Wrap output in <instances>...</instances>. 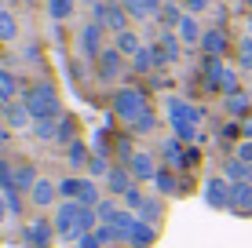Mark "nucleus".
Here are the masks:
<instances>
[{
    "mask_svg": "<svg viewBox=\"0 0 252 248\" xmlns=\"http://www.w3.org/2000/svg\"><path fill=\"white\" fill-rule=\"evenodd\" d=\"M114 110H117L121 121L132 124V132H150L154 128V110L139 88H121L114 95Z\"/></svg>",
    "mask_w": 252,
    "mask_h": 248,
    "instance_id": "obj_1",
    "label": "nucleus"
},
{
    "mask_svg": "<svg viewBox=\"0 0 252 248\" xmlns=\"http://www.w3.org/2000/svg\"><path fill=\"white\" fill-rule=\"evenodd\" d=\"M95 223V212L88 204H77V201H63L55 212V234L66 237V241H81L88 237V230Z\"/></svg>",
    "mask_w": 252,
    "mask_h": 248,
    "instance_id": "obj_2",
    "label": "nucleus"
},
{
    "mask_svg": "<svg viewBox=\"0 0 252 248\" xmlns=\"http://www.w3.org/2000/svg\"><path fill=\"white\" fill-rule=\"evenodd\" d=\"M26 110L33 113V121H59V113H63V106H59V91L51 88V84H33L30 91L22 95Z\"/></svg>",
    "mask_w": 252,
    "mask_h": 248,
    "instance_id": "obj_3",
    "label": "nucleus"
},
{
    "mask_svg": "<svg viewBox=\"0 0 252 248\" xmlns=\"http://www.w3.org/2000/svg\"><path fill=\"white\" fill-rule=\"evenodd\" d=\"M168 121H172V128H176V139H183V142L197 139V121H201V113H197L190 102L168 99Z\"/></svg>",
    "mask_w": 252,
    "mask_h": 248,
    "instance_id": "obj_4",
    "label": "nucleus"
},
{
    "mask_svg": "<svg viewBox=\"0 0 252 248\" xmlns=\"http://www.w3.org/2000/svg\"><path fill=\"white\" fill-rule=\"evenodd\" d=\"M59 193H63L66 201L88 204V208L99 201V186H95L92 179H63V183H59Z\"/></svg>",
    "mask_w": 252,
    "mask_h": 248,
    "instance_id": "obj_5",
    "label": "nucleus"
},
{
    "mask_svg": "<svg viewBox=\"0 0 252 248\" xmlns=\"http://www.w3.org/2000/svg\"><path fill=\"white\" fill-rule=\"evenodd\" d=\"M95 22H99L102 29L125 33L128 29V11L121 4H95Z\"/></svg>",
    "mask_w": 252,
    "mask_h": 248,
    "instance_id": "obj_6",
    "label": "nucleus"
},
{
    "mask_svg": "<svg viewBox=\"0 0 252 248\" xmlns=\"http://www.w3.org/2000/svg\"><path fill=\"white\" fill-rule=\"evenodd\" d=\"M230 193H234V183L227 175L208 179V186H205V201L212 204V208H230Z\"/></svg>",
    "mask_w": 252,
    "mask_h": 248,
    "instance_id": "obj_7",
    "label": "nucleus"
},
{
    "mask_svg": "<svg viewBox=\"0 0 252 248\" xmlns=\"http://www.w3.org/2000/svg\"><path fill=\"white\" fill-rule=\"evenodd\" d=\"M81 51L88 58H99L102 55V26L99 22H92V26H84V29H81Z\"/></svg>",
    "mask_w": 252,
    "mask_h": 248,
    "instance_id": "obj_8",
    "label": "nucleus"
},
{
    "mask_svg": "<svg viewBox=\"0 0 252 248\" xmlns=\"http://www.w3.org/2000/svg\"><path fill=\"white\" fill-rule=\"evenodd\" d=\"M22 237H26L33 248H48V245H51V223H44V219H33V223H26Z\"/></svg>",
    "mask_w": 252,
    "mask_h": 248,
    "instance_id": "obj_9",
    "label": "nucleus"
},
{
    "mask_svg": "<svg viewBox=\"0 0 252 248\" xmlns=\"http://www.w3.org/2000/svg\"><path fill=\"white\" fill-rule=\"evenodd\" d=\"M55 197H59V186L51 183V179H37V183H33V190H30V201L37 204V208H48Z\"/></svg>",
    "mask_w": 252,
    "mask_h": 248,
    "instance_id": "obj_10",
    "label": "nucleus"
},
{
    "mask_svg": "<svg viewBox=\"0 0 252 248\" xmlns=\"http://www.w3.org/2000/svg\"><path fill=\"white\" fill-rule=\"evenodd\" d=\"M128 168H132V175H135V179H158V172H161V168H154V157H150V153H143V150H135V153H132Z\"/></svg>",
    "mask_w": 252,
    "mask_h": 248,
    "instance_id": "obj_11",
    "label": "nucleus"
},
{
    "mask_svg": "<svg viewBox=\"0 0 252 248\" xmlns=\"http://www.w3.org/2000/svg\"><path fill=\"white\" fill-rule=\"evenodd\" d=\"M230 208L238 212V216H252V183H234Z\"/></svg>",
    "mask_w": 252,
    "mask_h": 248,
    "instance_id": "obj_12",
    "label": "nucleus"
},
{
    "mask_svg": "<svg viewBox=\"0 0 252 248\" xmlns=\"http://www.w3.org/2000/svg\"><path fill=\"white\" fill-rule=\"evenodd\" d=\"M4 121L7 128H33V113L26 110V102H11V106H4Z\"/></svg>",
    "mask_w": 252,
    "mask_h": 248,
    "instance_id": "obj_13",
    "label": "nucleus"
},
{
    "mask_svg": "<svg viewBox=\"0 0 252 248\" xmlns=\"http://www.w3.org/2000/svg\"><path fill=\"white\" fill-rule=\"evenodd\" d=\"M201 48H205L208 58H220L223 51H227V33H223V29H208L201 37Z\"/></svg>",
    "mask_w": 252,
    "mask_h": 248,
    "instance_id": "obj_14",
    "label": "nucleus"
},
{
    "mask_svg": "<svg viewBox=\"0 0 252 248\" xmlns=\"http://www.w3.org/2000/svg\"><path fill=\"white\" fill-rule=\"evenodd\" d=\"M179 142H183V139H164L161 142V157L168 161L172 168H187V150L179 146Z\"/></svg>",
    "mask_w": 252,
    "mask_h": 248,
    "instance_id": "obj_15",
    "label": "nucleus"
},
{
    "mask_svg": "<svg viewBox=\"0 0 252 248\" xmlns=\"http://www.w3.org/2000/svg\"><path fill=\"white\" fill-rule=\"evenodd\" d=\"M106 183H110V193H121V197H125V193L132 190V168H110Z\"/></svg>",
    "mask_w": 252,
    "mask_h": 248,
    "instance_id": "obj_16",
    "label": "nucleus"
},
{
    "mask_svg": "<svg viewBox=\"0 0 252 248\" xmlns=\"http://www.w3.org/2000/svg\"><path fill=\"white\" fill-rule=\"evenodd\" d=\"M176 29H179V40H183V44H201V37H205V33H201V26H197V19H194V15H183Z\"/></svg>",
    "mask_w": 252,
    "mask_h": 248,
    "instance_id": "obj_17",
    "label": "nucleus"
},
{
    "mask_svg": "<svg viewBox=\"0 0 252 248\" xmlns=\"http://www.w3.org/2000/svg\"><path fill=\"white\" fill-rule=\"evenodd\" d=\"M154 51H158V66L161 62H176V58H179V37H176V33H164L161 44Z\"/></svg>",
    "mask_w": 252,
    "mask_h": 248,
    "instance_id": "obj_18",
    "label": "nucleus"
},
{
    "mask_svg": "<svg viewBox=\"0 0 252 248\" xmlns=\"http://www.w3.org/2000/svg\"><path fill=\"white\" fill-rule=\"evenodd\" d=\"M121 73V51H102L99 55V77L102 81H114Z\"/></svg>",
    "mask_w": 252,
    "mask_h": 248,
    "instance_id": "obj_19",
    "label": "nucleus"
},
{
    "mask_svg": "<svg viewBox=\"0 0 252 248\" xmlns=\"http://www.w3.org/2000/svg\"><path fill=\"white\" fill-rule=\"evenodd\" d=\"M161 216H164L161 201H158V197H146V201H143V208H139V219L154 226V223H161Z\"/></svg>",
    "mask_w": 252,
    "mask_h": 248,
    "instance_id": "obj_20",
    "label": "nucleus"
},
{
    "mask_svg": "<svg viewBox=\"0 0 252 248\" xmlns=\"http://www.w3.org/2000/svg\"><path fill=\"white\" fill-rule=\"evenodd\" d=\"M154 237H158V234H154V226L139 219V226H135V234L128 237V245H132V248H146V245H154Z\"/></svg>",
    "mask_w": 252,
    "mask_h": 248,
    "instance_id": "obj_21",
    "label": "nucleus"
},
{
    "mask_svg": "<svg viewBox=\"0 0 252 248\" xmlns=\"http://www.w3.org/2000/svg\"><path fill=\"white\" fill-rule=\"evenodd\" d=\"M154 186H158L161 193H168V197H176V193H179V179L172 175L168 168H161V172H158V179H154Z\"/></svg>",
    "mask_w": 252,
    "mask_h": 248,
    "instance_id": "obj_22",
    "label": "nucleus"
},
{
    "mask_svg": "<svg viewBox=\"0 0 252 248\" xmlns=\"http://www.w3.org/2000/svg\"><path fill=\"white\" fill-rule=\"evenodd\" d=\"M117 51H121V55H139V51H143V44H139V37H135V33H117Z\"/></svg>",
    "mask_w": 252,
    "mask_h": 248,
    "instance_id": "obj_23",
    "label": "nucleus"
},
{
    "mask_svg": "<svg viewBox=\"0 0 252 248\" xmlns=\"http://www.w3.org/2000/svg\"><path fill=\"white\" fill-rule=\"evenodd\" d=\"M249 106H252V102H249L245 91H234V95H227V113H230V117H245Z\"/></svg>",
    "mask_w": 252,
    "mask_h": 248,
    "instance_id": "obj_24",
    "label": "nucleus"
},
{
    "mask_svg": "<svg viewBox=\"0 0 252 248\" xmlns=\"http://www.w3.org/2000/svg\"><path fill=\"white\" fill-rule=\"evenodd\" d=\"M15 37H19V22H15L11 11L0 7V40H15Z\"/></svg>",
    "mask_w": 252,
    "mask_h": 248,
    "instance_id": "obj_25",
    "label": "nucleus"
},
{
    "mask_svg": "<svg viewBox=\"0 0 252 248\" xmlns=\"http://www.w3.org/2000/svg\"><path fill=\"white\" fill-rule=\"evenodd\" d=\"M227 179H230V183H249L252 168L245 165V161H227Z\"/></svg>",
    "mask_w": 252,
    "mask_h": 248,
    "instance_id": "obj_26",
    "label": "nucleus"
},
{
    "mask_svg": "<svg viewBox=\"0 0 252 248\" xmlns=\"http://www.w3.org/2000/svg\"><path fill=\"white\" fill-rule=\"evenodd\" d=\"M15 91H19V81H15V73L0 70V102H11Z\"/></svg>",
    "mask_w": 252,
    "mask_h": 248,
    "instance_id": "obj_27",
    "label": "nucleus"
},
{
    "mask_svg": "<svg viewBox=\"0 0 252 248\" xmlns=\"http://www.w3.org/2000/svg\"><path fill=\"white\" fill-rule=\"evenodd\" d=\"M33 183H37L33 165H19V168H15V186H19V190H33Z\"/></svg>",
    "mask_w": 252,
    "mask_h": 248,
    "instance_id": "obj_28",
    "label": "nucleus"
},
{
    "mask_svg": "<svg viewBox=\"0 0 252 248\" xmlns=\"http://www.w3.org/2000/svg\"><path fill=\"white\" fill-rule=\"evenodd\" d=\"M59 142H77V121L73 117H59Z\"/></svg>",
    "mask_w": 252,
    "mask_h": 248,
    "instance_id": "obj_29",
    "label": "nucleus"
},
{
    "mask_svg": "<svg viewBox=\"0 0 252 248\" xmlns=\"http://www.w3.org/2000/svg\"><path fill=\"white\" fill-rule=\"evenodd\" d=\"M48 15L51 19H69V15H73V0H48Z\"/></svg>",
    "mask_w": 252,
    "mask_h": 248,
    "instance_id": "obj_30",
    "label": "nucleus"
},
{
    "mask_svg": "<svg viewBox=\"0 0 252 248\" xmlns=\"http://www.w3.org/2000/svg\"><path fill=\"white\" fill-rule=\"evenodd\" d=\"M132 66H135L139 73H146L150 66H158V51H154V48H143V51H139V55L132 58Z\"/></svg>",
    "mask_w": 252,
    "mask_h": 248,
    "instance_id": "obj_31",
    "label": "nucleus"
},
{
    "mask_svg": "<svg viewBox=\"0 0 252 248\" xmlns=\"http://www.w3.org/2000/svg\"><path fill=\"white\" fill-rule=\"evenodd\" d=\"M33 135L37 139H59V121H33Z\"/></svg>",
    "mask_w": 252,
    "mask_h": 248,
    "instance_id": "obj_32",
    "label": "nucleus"
},
{
    "mask_svg": "<svg viewBox=\"0 0 252 248\" xmlns=\"http://www.w3.org/2000/svg\"><path fill=\"white\" fill-rule=\"evenodd\" d=\"M88 146H84V142H73V146H69V165L73 168H81V165H88Z\"/></svg>",
    "mask_w": 252,
    "mask_h": 248,
    "instance_id": "obj_33",
    "label": "nucleus"
},
{
    "mask_svg": "<svg viewBox=\"0 0 252 248\" xmlns=\"http://www.w3.org/2000/svg\"><path fill=\"white\" fill-rule=\"evenodd\" d=\"M158 19H161L164 26H179V19H183V15H179V7L172 4V0H168V4H164L161 11H158Z\"/></svg>",
    "mask_w": 252,
    "mask_h": 248,
    "instance_id": "obj_34",
    "label": "nucleus"
},
{
    "mask_svg": "<svg viewBox=\"0 0 252 248\" xmlns=\"http://www.w3.org/2000/svg\"><path fill=\"white\" fill-rule=\"evenodd\" d=\"M0 186H4L7 193H11V190H19V186H15V168L7 165V161H0Z\"/></svg>",
    "mask_w": 252,
    "mask_h": 248,
    "instance_id": "obj_35",
    "label": "nucleus"
},
{
    "mask_svg": "<svg viewBox=\"0 0 252 248\" xmlns=\"http://www.w3.org/2000/svg\"><path fill=\"white\" fill-rule=\"evenodd\" d=\"M117 212H121V208H117V204H110V201H102V204H99V219H102V223H114Z\"/></svg>",
    "mask_w": 252,
    "mask_h": 248,
    "instance_id": "obj_36",
    "label": "nucleus"
},
{
    "mask_svg": "<svg viewBox=\"0 0 252 248\" xmlns=\"http://www.w3.org/2000/svg\"><path fill=\"white\" fill-rule=\"evenodd\" d=\"M241 66H245V70H252V37L241 40Z\"/></svg>",
    "mask_w": 252,
    "mask_h": 248,
    "instance_id": "obj_37",
    "label": "nucleus"
},
{
    "mask_svg": "<svg viewBox=\"0 0 252 248\" xmlns=\"http://www.w3.org/2000/svg\"><path fill=\"white\" fill-rule=\"evenodd\" d=\"M143 201H146V197H139V190H135V186H132V190L125 193V204H128L132 212H139V208H143Z\"/></svg>",
    "mask_w": 252,
    "mask_h": 248,
    "instance_id": "obj_38",
    "label": "nucleus"
},
{
    "mask_svg": "<svg viewBox=\"0 0 252 248\" xmlns=\"http://www.w3.org/2000/svg\"><path fill=\"white\" fill-rule=\"evenodd\" d=\"M183 4H187V11H190V15H197V11H205L212 0H183Z\"/></svg>",
    "mask_w": 252,
    "mask_h": 248,
    "instance_id": "obj_39",
    "label": "nucleus"
},
{
    "mask_svg": "<svg viewBox=\"0 0 252 248\" xmlns=\"http://www.w3.org/2000/svg\"><path fill=\"white\" fill-rule=\"evenodd\" d=\"M77 248H102V241H99V234H88V237L77 241Z\"/></svg>",
    "mask_w": 252,
    "mask_h": 248,
    "instance_id": "obj_40",
    "label": "nucleus"
},
{
    "mask_svg": "<svg viewBox=\"0 0 252 248\" xmlns=\"http://www.w3.org/2000/svg\"><path fill=\"white\" fill-rule=\"evenodd\" d=\"M7 208H11V216H19V212H22V201H19V190H11V193H7Z\"/></svg>",
    "mask_w": 252,
    "mask_h": 248,
    "instance_id": "obj_41",
    "label": "nucleus"
},
{
    "mask_svg": "<svg viewBox=\"0 0 252 248\" xmlns=\"http://www.w3.org/2000/svg\"><path fill=\"white\" fill-rule=\"evenodd\" d=\"M238 161H252V142H249V139L238 146Z\"/></svg>",
    "mask_w": 252,
    "mask_h": 248,
    "instance_id": "obj_42",
    "label": "nucleus"
},
{
    "mask_svg": "<svg viewBox=\"0 0 252 248\" xmlns=\"http://www.w3.org/2000/svg\"><path fill=\"white\" fill-rule=\"evenodd\" d=\"M7 139H11V132H7V124H0V150L7 146Z\"/></svg>",
    "mask_w": 252,
    "mask_h": 248,
    "instance_id": "obj_43",
    "label": "nucleus"
},
{
    "mask_svg": "<svg viewBox=\"0 0 252 248\" xmlns=\"http://www.w3.org/2000/svg\"><path fill=\"white\" fill-rule=\"evenodd\" d=\"M7 216H11V208H7V197H0V223H4Z\"/></svg>",
    "mask_w": 252,
    "mask_h": 248,
    "instance_id": "obj_44",
    "label": "nucleus"
},
{
    "mask_svg": "<svg viewBox=\"0 0 252 248\" xmlns=\"http://www.w3.org/2000/svg\"><path fill=\"white\" fill-rule=\"evenodd\" d=\"M245 4H249V7H252V0H245Z\"/></svg>",
    "mask_w": 252,
    "mask_h": 248,
    "instance_id": "obj_45",
    "label": "nucleus"
},
{
    "mask_svg": "<svg viewBox=\"0 0 252 248\" xmlns=\"http://www.w3.org/2000/svg\"><path fill=\"white\" fill-rule=\"evenodd\" d=\"M164 4H168V0H164Z\"/></svg>",
    "mask_w": 252,
    "mask_h": 248,
    "instance_id": "obj_46",
    "label": "nucleus"
},
{
    "mask_svg": "<svg viewBox=\"0 0 252 248\" xmlns=\"http://www.w3.org/2000/svg\"><path fill=\"white\" fill-rule=\"evenodd\" d=\"M92 4H95V0H92Z\"/></svg>",
    "mask_w": 252,
    "mask_h": 248,
    "instance_id": "obj_47",
    "label": "nucleus"
}]
</instances>
